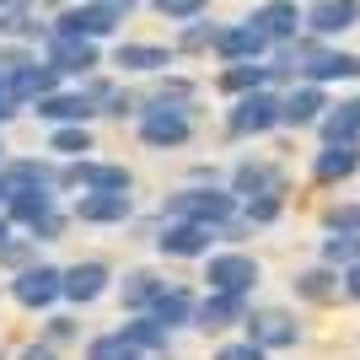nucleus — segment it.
<instances>
[{
    "instance_id": "48",
    "label": "nucleus",
    "mask_w": 360,
    "mask_h": 360,
    "mask_svg": "<svg viewBox=\"0 0 360 360\" xmlns=\"http://www.w3.org/2000/svg\"><path fill=\"white\" fill-rule=\"evenodd\" d=\"M188 183H226V172L215 162H194L188 167Z\"/></svg>"
},
{
    "instance_id": "41",
    "label": "nucleus",
    "mask_w": 360,
    "mask_h": 360,
    "mask_svg": "<svg viewBox=\"0 0 360 360\" xmlns=\"http://www.w3.org/2000/svg\"><path fill=\"white\" fill-rule=\"evenodd\" d=\"M32 258H38V242H32L27 231H16V237L6 242V248H0V269H6V274H16V269H27Z\"/></svg>"
},
{
    "instance_id": "3",
    "label": "nucleus",
    "mask_w": 360,
    "mask_h": 360,
    "mask_svg": "<svg viewBox=\"0 0 360 360\" xmlns=\"http://www.w3.org/2000/svg\"><path fill=\"white\" fill-rule=\"evenodd\" d=\"M221 129H226V140H264V135H280V91H274V86H258V91L231 97Z\"/></svg>"
},
{
    "instance_id": "55",
    "label": "nucleus",
    "mask_w": 360,
    "mask_h": 360,
    "mask_svg": "<svg viewBox=\"0 0 360 360\" xmlns=\"http://www.w3.org/2000/svg\"><path fill=\"white\" fill-rule=\"evenodd\" d=\"M0 360H11V355H6V349H0Z\"/></svg>"
},
{
    "instance_id": "5",
    "label": "nucleus",
    "mask_w": 360,
    "mask_h": 360,
    "mask_svg": "<svg viewBox=\"0 0 360 360\" xmlns=\"http://www.w3.org/2000/svg\"><path fill=\"white\" fill-rule=\"evenodd\" d=\"M113 280H119V269H113L108 258H75V264H60V307L86 312V307H97L103 296H113Z\"/></svg>"
},
{
    "instance_id": "2",
    "label": "nucleus",
    "mask_w": 360,
    "mask_h": 360,
    "mask_svg": "<svg viewBox=\"0 0 360 360\" xmlns=\"http://www.w3.org/2000/svg\"><path fill=\"white\" fill-rule=\"evenodd\" d=\"M199 129V113L194 108H172V103H156V97H140V113H135V135L146 150H183Z\"/></svg>"
},
{
    "instance_id": "54",
    "label": "nucleus",
    "mask_w": 360,
    "mask_h": 360,
    "mask_svg": "<svg viewBox=\"0 0 360 360\" xmlns=\"http://www.w3.org/2000/svg\"><path fill=\"white\" fill-rule=\"evenodd\" d=\"M6 6H22V0H0V11H6Z\"/></svg>"
},
{
    "instance_id": "13",
    "label": "nucleus",
    "mask_w": 360,
    "mask_h": 360,
    "mask_svg": "<svg viewBox=\"0 0 360 360\" xmlns=\"http://www.w3.org/2000/svg\"><path fill=\"white\" fill-rule=\"evenodd\" d=\"M27 113H32L38 124H91V119H97V103L86 97V86H81V81H65V86L44 91Z\"/></svg>"
},
{
    "instance_id": "31",
    "label": "nucleus",
    "mask_w": 360,
    "mask_h": 360,
    "mask_svg": "<svg viewBox=\"0 0 360 360\" xmlns=\"http://www.w3.org/2000/svg\"><path fill=\"white\" fill-rule=\"evenodd\" d=\"M44 150L54 156V162H75V156H91V150H97V140H91V124H49Z\"/></svg>"
},
{
    "instance_id": "15",
    "label": "nucleus",
    "mask_w": 360,
    "mask_h": 360,
    "mask_svg": "<svg viewBox=\"0 0 360 360\" xmlns=\"http://www.w3.org/2000/svg\"><path fill=\"white\" fill-rule=\"evenodd\" d=\"M328 86H317V81H290L280 91V129H317L323 119V108H328Z\"/></svg>"
},
{
    "instance_id": "44",
    "label": "nucleus",
    "mask_w": 360,
    "mask_h": 360,
    "mask_svg": "<svg viewBox=\"0 0 360 360\" xmlns=\"http://www.w3.org/2000/svg\"><path fill=\"white\" fill-rule=\"evenodd\" d=\"M210 360H269V349H258L248 333H226L221 345H215V355Z\"/></svg>"
},
{
    "instance_id": "10",
    "label": "nucleus",
    "mask_w": 360,
    "mask_h": 360,
    "mask_svg": "<svg viewBox=\"0 0 360 360\" xmlns=\"http://www.w3.org/2000/svg\"><path fill=\"white\" fill-rule=\"evenodd\" d=\"M44 60L60 70V81H86V75L103 70V44H91V38H75V32H54L49 27L44 38Z\"/></svg>"
},
{
    "instance_id": "36",
    "label": "nucleus",
    "mask_w": 360,
    "mask_h": 360,
    "mask_svg": "<svg viewBox=\"0 0 360 360\" xmlns=\"http://www.w3.org/2000/svg\"><path fill=\"white\" fill-rule=\"evenodd\" d=\"M146 97H156V103H172V108H194V113H199V86L188 81V75H172V70L156 75V86H150Z\"/></svg>"
},
{
    "instance_id": "30",
    "label": "nucleus",
    "mask_w": 360,
    "mask_h": 360,
    "mask_svg": "<svg viewBox=\"0 0 360 360\" xmlns=\"http://www.w3.org/2000/svg\"><path fill=\"white\" fill-rule=\"evenodd\" d=\"M317 135H323V140H355V146H360V91H349V97H339V103L323 108Z\"/></svg>"
},
{
    "instance_id": "9",
    "label": "nucleus",
    "mask_w": 360,
    "mask_h": 360,
    "mask_svg": "<svg viewBox=\"0 0 360 360\" xmlns=\"http://www.w3.org/2000/svg\"><path fill=\"white\" fill-rule=\"evenodd\" d=\"M6 296L22 307V312H54L60 307V264H44V258H32L27 269L6 274Z\"/></svg>"
},
{
    "instance_id": "47",
    "label": "nucleus",
    "mask_w": 360,
    "mask_h": 360,
    "mask_svg": "<svg viewBox=\"0 0 360 360\" xmlns=\"http://www.w3.org/2000/svg\"><path fill=\"white\" fill-rule=\"evenodd\" d=\"M156 226H162V215H135L124 231H129V242H150V237H156Z\"/></svg>"
},
{
    "instance_id": "21",
    "label": "nucleus",
    "mask_w": 360,
    "mask_h": 360,
    "mask_svg": "<svg viewBox=\"0 0 360 360\" xmlns=\"http://www.w3.org/2000/svg\"><path fill=\"white\" fill-rule=\"evenodd\" d=\"M248 22H253V27L264 32L274 49L307 32V27H301V6H296V0H264V6H253V11H248Z\"/></svg>"
},
{
    "instance_id": "40",
    "label": "nucleus",
    "mask_w": 360,
    "mask_h": 360,
    "mask_svg": "<svg viewBox=\"0 0 360 360\" xmlns=\"http://www.w3.org/2000/svg\"><path fill=\"white\" fill-rule=\"evenodd\" d=\"M317 226H323V231H360V199H339V205H328V210L317 215Z\"/></svg>"
},
{
    "instance_id": "6",
    "label": "nucleus",
    "mask_w": 360,
    "mask_h": 360,
    "mask_svg": "<svg viewBox=\"0 0 360 360\" xmlns=\"http://www.w3.org/2000/svg\"><path fill=\"white\" fill-rule=\"evenodd\" d=\"M129 16L113 6V0H70L49 27L54 32H75V38H91V44H108V38H119V27Z\"/></svg>"
},
{
    "instance_id": "22",
    "label": "nucleus",
    "mask_w": 360,
    "mask_h": 360,
    "mask_svg": "<svg viewBox=\"0 0 360 360\" xmlns=\"http://www.w3.org/2000/svg\"><path fill=\"white\" fill-rule=\"evenodd\" d=\"M162 285H167V274H162V269H150V264H135V269H124L119 280H113L124 317H129V312H150V301L162 296Z\"/></svg>"
},
{
    "instance_id": "28",
    "label": "nucleus",
    "mask_w": 360,
    "mask_h": 360,
    "mask_svg": "<svg viewBox=\"0 0 360 360\" xmlns=\"http://www.w3.org/2000/svg\"><path fill=\"white\" fill-rule=\"evenodd\" d=\"M44 38H49V22L32 16V0L0 11V44H32V49H44Z\"/></svg>"
},
{
    "instance_id": "29",
    "label": "nucleus",
    "mask_w": 360,
    "mask_h": 360,
    "mask_svg": "<svg viewBox=\"0 0 360 360\" xmlns=\"http://www.w3.org/2000/svg\"><path fill=\"white\" fill-rule=\"evenodd\" d=\"M301 81H317V86H333V81H360V54H349V49H323L307 70H301Z\"/></svg>"
},
{
    "instance_id": "53",
    "label": "nucleus",
    "mask_w": 360,
    "mask_h": 360,
    "mask_svg": "<svg viewBox=\"0 0 360 360\" xmlns=\"http://www.w3.org/2000/svg\"><path fill=\"white\" fill-rule=\"evenodd\" d=\"M0 97H11V91H6V75H0Z\"/></svg>"
},
{
    "instance_id": "12",
    "label": "nucleus",
    "mask_w": 360,
    "mask_h": 360,
    "mask_svg": "<svg viewBox=\"0 0 360 360\" xmlns=\"http://www.w3.org/2000/svg\"><path fill=\"white\" fill-rule=\"evenodd\" d=\"M248 307H253L248 296H231V290H205V296L194 301V333H205V339H226V333L242 328Z\"/></svg>"
},
{
    "instance_id": "51",
    "label": "nucleus",
    "mask_w": 360,
    "mask_h": 360,
    "mask_svg": "<svg viewBox=\"0 0 360 360\" xmlns=\"http://www.w3.org/2000/svg\"><path fill=\"white\" fill-rule=\"evenodd\" d=\"M11 199V178H6V167H0V205Z\"/></svg>"
},
{
    "instance_id": "43",
    "label": "nucleus",
    "mask_w": 360,
    "mask_h": 360,
    "mask_svg": "<svg viewBox=\"0 0 360 360\" xmlns=\"http://www.w3.org/2000/svg\"><path fill=\"white\" fill-rule=\"evenodd\" d=\"M65 231H70V210H54V215H44L38 226H27V237L38 242V248H54V242H65Z\"/></svg>"
},
{
    "instance_id": "34",
    "label": "nucleus",
    "mask_w": 360,
    "mask_h": 360,
    "mask_svg": "<svg viewBox=\"0 0 360 360\" xmlns=\"http://www.w3.org/2000/svg\"><path fill=\"white\" fill-rule=\"evenodd\" d=\"M38 339H49L54 349L86 345V323H81V312H75V307H54V312H44V328H38Z\"/></svg>"
},
{
    "instance_id": "7",
    "label": "nucleus",
    "mask_w": 360,
    "mask_h": 360,
    "mask_svg": "<svg viewBox=\"0 0 360 360\" xmlns=\"http://www.w3.org/2000/svg\"><path fill=\"white\" fill-rule=\"evenodd\" d=\"M150 248H156V258H172V264H199L221 248V237H215V226H199V221H162Z\"/></svg>"
},
{
    "instance_id": "26",
    "label": "nucleus",
    "mask_w": 360,
    "mask_h": 360,
    "mask_svg": "<svg viewBox=\"0 0 360 360\" xmlns=\"http://www.w3.org/2000/svg\"><path fill=\"white\" fill-rule=\"evenodd\" d=\"M0 210L11 215L16 231H27V226H38L44 215L60 210V188H11V199H6Z\"/></svg>"
},
{
    "instance_id": "50",
    "label": "nucleus",
    "mask_w": 360,
    "mask_h": 360,
    "mask_svg": "<svg viewBox=\"0 0 360 360\" xmlns=\"http://www.w3.org/2000/svg\"><path fill=\"white\" fill-rule=\"evenodd\" d=\"M11 237H16V226H11V215L0 210V248H6V242H11Z\"/></svg>"
},
{
    "instance_id": "32",
    "label": "nucleus",
    "mask_w": 360,
    "mask_h": 360,
    "mask_svg": "<svg viewBox=\"0 0 360 360\" xmlns=\"http://www.w3.org/2000/svg\"><path fill=\"white\" fill-rule=\"evenodd\" d=\"M258 86H269V60H237V65H221V75H215L221 97H242V91H258Z\"/></svg>"
},
{
    "instance_id": "25",
    "label": "nucleus",
    "mask_w": 360,
    "mask_h": 360,
    "mask_svg": "<svg viewBox=\"0 0 360 360\" xmlns=\"http://www.w3.org/2000/svg\"><path fill=\"white\" fill-rule=\"evenodd\" d=\"M54 86H65V81H60V70H54L44 54H38L32 65H22V70L6 75V91H11V103H22V108H32L44 91H54Z\"/></svg>"
},
{
    "instance_id": "27",
    "label": "nucleus",
    "mask_w": 360,
    "mask_h": 360,
    "mask_svg": "<svg viewBox=\"0 0 360 360\" xmlns=\"http://www.w3.org/2000/svg\"><path fill=\"white\" fill-rule=\"evenodd\" d=\"M6 178L11 188H60V162L38 150V156H6Z\"/></svg>"
},
{
    "instance_id": "49",
    "label": "nucleus",
    "mask_w": 360,
    "mask_h": 360,
    "mask_svg": "<svg viewBox=\"0 0 360 360\" xmlns=\"http://www.w3.org/2000/svg\"><path fill=\"white\" fill-rule=\"evenodd\" d=\"M339 285H345V301H360V258L349 269H339Z\"/></svg>"
},
{
    "instance_id": "46",
    "label": "nucleus",
    "mask_w": 360,
    "mask_h": 360,
    "mask_svg": "<svg viewBox=\"0 0 360 360\" xmlns=\"http://www.w3.org/2000/svg\"><path fill=\"white\" fill-rule=\"evenodd\" d=\"M11 360H60V349L49 345V339H27V345L16 349V355H11Z\"/></svg>"
},
{
    "instance_id": "17",
    "label": "nucleus",
    "mask_w": 360,
    "mask_h": 360,
    "mask_svg": "<svg viewBox=\"0 0 360 360\" xmlns=\"http://www.w3.org/2000/svg\"><path fill=\"white\" fill-rule=\"evenodd\" d=\"M269 38L242 16V22H221V32H215V44H210V54L221 65H237V60H269Z\"/></svg>"
},
{
    "instance_id": "16",
    "label": "nucleus",
    "mask_w": 360,
    "mask_h": 360,
    "mask_svg": "<svg viewBox=\"0 0 360 360\" xmlns=\"http://www.w3.org/2000/svg\"><path fill=\"white\" fill-rule=\"evenodd\" d=\"M70 221L81 226H129L135 221V194H91V188H81V194L70 199Z\"/></svg>"
},
{
    "instance_id": "8",
    "label": "nucleus",
    "mask_w": 360,
    "mask_h": 360,
    "mask_svg": "<svg viewBox=\"0 0 360 360\" xmlns=\"http://www.w3.org/2000/svg\"><path fill=\"white\" fill-rule=\"evenodd\" d=\"M258 349H269V355H285V349H296L301 339H307V328L296 323V312L290 307H248V317H242V328Z\"/></svg>"
},
{
    "instance_id": "1",
    "label": "nucleus",
    "mask_w": 360,
    "mask_h": 360,
    "mask_svg": "<svg viewBox=\"0 0 360 360\" xmlns=\"http://www.w3.org/2000/svg\"><path fill=\"white\" fill-rule=\"evenodd\" d=\"M242 210V199L226 188V183H183L162 199V221H199V226H226Z\"/></svg>"
},
{
    "instance_id": "18",
    "label": "nucleus",
    "mask_w": 360,
    "mask_h": 360,
    "mask_svg": "<svg viewBox=\"0 0 360 360\" xmlns=\"http://www.w3.org/2000/svg\"><path fill=\"white\" fill-rule=\"evenodd\" d=\"M226 188L237 199H253L264 188H290V172L280 162H264V156H242V162L226 167Z\"/></svg>"
},
{
    "instance_id": "37",
    "label": "nucleus",
    "mask_w": 360,
    "mask_h": 360,
    "mask_svg": "<svg viewBox=\"0 0 360 360\" xmlns=\"http://www.w3.org/2000/svg\"><path fill=\"white\" fill-rule=\"evenodd\" d=\"M317 258L333 264V269H349L360 258V231H323L317 237Z\"/></svg>"
},
{
    "instance_id": "19",
    "label": "nucleus",
    "mask_w": 360,
    "mask_h": 360,
    "mask_svg": "<svg viewBox=\"0 0 360 360\" xmlns=\"http://www.w3.org/2000/svg\"><path fill=\"white\" fill-rule=\"evenodd\" d=\"M301 27L312 32V38H345V32L360 27V0H312V6H301Z\"/></svg>"
},
{
    "instance_id": "14",
    "label": "nucleus",
    "mask_w": 360,
    "mask_h": 360,
    "mask_svg": "<svg viewBox=\"0 0 360 360\" xmlns=\"http://www.w3.org/2000/svg\"><path fill=\"white\" fill-rule=\"evenodd\" d=\"M108 65L119 75H162L178 65V49L172 44H140V38H119L113 44V54H108Z\"/></svg>"
},
{
    "instance_id": "39",
    "label": "nucleus",
    "mask_w": 360,
    "mask_h": 360,
    "mask_svg": "<svg viewBox=\"0 0 360 360\" xmlns=\"http://www.w3.org/2000/svg\"><path fill=\"white\" fill-rule=\"evenodd\" d=\"M135 113H140V91L135 86H119V81H113V91L97 103V119H113V124L135 119Z\"/></svg>"
},
{
    "instance_id": "24",
    "label": "nucleus",
    "mask_w": 360,
    "mask_h": 360,
    "mask_svg": "<svg viewBox=\"0 0 360 360\" xmlns=\"http://www.w3.org/2000/svg\"><path fill=\"white\" fill-rule=\"evenodd\" d=\"M119 333H124V339H129V345H135L146 360H167V355H172V339H178V333H167L150 312H129V317H119Z\"/></svg>"
},
{
    "instance_id": "38",
    "label": "nucleus",
    "mask_w": 360,
    "mask_h": 360,
    "mask_svg": "<svg viewBox=\"0 0 360 360\" xmlns=\"http://www.w3.org/2000/svg\"><path fill=\"white\" fill-rule=\"evenodd\" d=\"M215 32H221V22H205V16H194V22H178V38H172V49L183 54H210Z\"/></svg>"
},
{
    "instance_id": "33",
    "label": "nucleus",
    "mask_w": 360,
    "mask_h": 360,
    "mask_svg": "<svg viewBox=\"0 0 360 360\" xmlns=\"http://www.w3.org/2000/svg\"><path fill=\"white\" fill-rule=\"evenodd\" d=\"M285 205H290V188H264V194L242 199V221L253 231H269V226L285 221Z\"/></svg>"
},
{
    "instance_id": "23",
    "label": "nucleus",
    "mask_w": 360,
    "mask_h": 360,
    "mask_svg": "<svg viewBox=\"0 0 360 360\" xmlns=\"http://www.w3.org/2000/svg\"><path fill=\"white\" fill-rule=\"evenodd\" d=\"M194 301H199V290H194V285H183V280H167L162 296L150 301V317H156L167 333H183V328H194Z\"/></svg>"
},
{
    "instance_id": "35",
    "label": "nucleus",
    "mask_w": 360,
    "mask_h": 360,
    "mask_svg": "<svg viewBox=\"0 0 360 360\" xmlns=\"http://www.w3.org/2000/svg\"><path fill=\"white\" fill-rule=\"evenodd\" d=\"M81 360H146V355H140L119 328H108V333H91L86 345H81Z\"/></svg>"
},
{
    "instance_id": "45",
    "label": "nucleus",
    "mask_w": 360,
    "mask_h": 360,
    "mask_svg": "<svg viewBox=\"0 0 360 360\" xmlns=\"http://www.w3.org/2000/svg\"><path fill=\"white\" fill-rule=\"evenodd\" d=\"M32 60H38V49H32V44H0V75L22 70V65H32Z\"/></svg>"
},
{
    "instance_id": "20",
    "label": "nucleus",
    "mask_w": 360,
    "mask_h": 360,
    "mask_svg": "<svg viewBox=\"0 0 360 360\" xmlns=\"http://www.w3.org/2000/svg\"><path fill=\"white\" fill-rule=\"evenodd\" d=\"M290 296L301 301V307H339L345 301V285H339V269L333 264H307V269L290 274Z\"/></svg>"
},
{
    "instance_id": "11",
    "label": "nucleus",
    "mask_w": 360,
    "mask_h": 360,
    "mask_svg": "<svg viewBox=\"0 0 360 360\" xmlns=\"http://www.w3.org/2000/svg\"><path fill=\"white\" fill-rule=\"evenodd\" d=\"M307 178L317 188H345V183L360 178V146L355 140H323L312 150V162H307Z\"/></svg>"
},
{
    "instance_id": "52",
    "label": "nucleus",
    "mask_w": 360,
    "mask_h": 360,
    "mask_svg": "<svg viewBox=\"0 0 360 360\" xmlns=\"http://www.w3.org/2000/svg\"><path fill=\"white\" fill-rule=\"evenodd\" d=\"M6 156H11V150H6V129H0V167H6Z\"/></svg>"
},
{
    "instance_id": "4",
    "label": "nucleus",
    "mask_w": 360,
    "mask_h": 360,
    "mask_svg": "<svg viewBox=\"0 0 360 360\" xmlns=\"http://www.w3.org/2000/svg\"><path fill=\"white\" fill-rule=\"evenodd\" d=\"M205 269V290H231V296H248L264 285V264H258L248 248H215L210 258H199Z\"/></svg>"
},
{
    "instance_id": "42",
    "label": "nucleus",
    "mask_w": 360,
    "mask_h": 360,
    "mask_svg": "<svg viewBox=\"0 0 360 360\" xmlns=\"http://www.w3.org/2000/svg\"><path fill=\"white\" fill-rule=\"evenodd\" d=\"M150 11L162 22H194V16H210V0H150Z\"/></svg>"
}]
</instances>
